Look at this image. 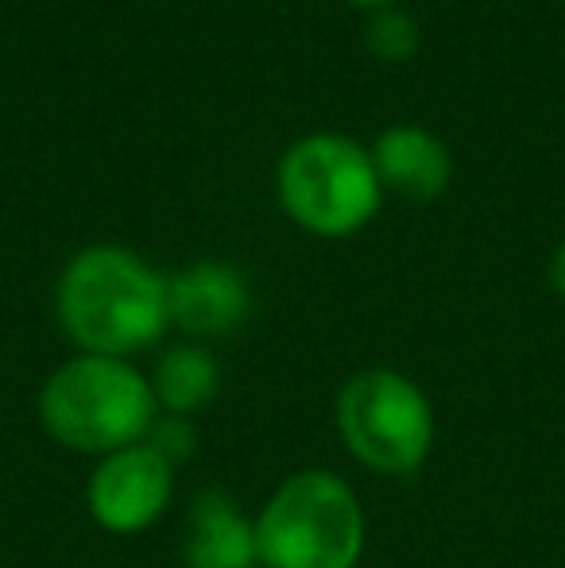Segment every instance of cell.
<instances>
[{
    "label": "cell",
    "mask_w": 565,
    "mask_h": 568,
    "mask_svg": "<svg viewBox=\"0 0 565 568\" xmlns=\"http://www.w3.org/2000/svg\"><path fill=\"white\" fill-rule=\"evenodd\" d=\"M54 314L85 356L124 359L151 348L171 325L167 278L129 247H85L62 271Z\"/></svg>",
    "instance_id": "cell-1"
},
{
    "label": "cell",
    "mask_w": 565,
    "mask_h": 568,
    "mask_svg": "<svg viewBox=\"0 0 565 568\" xmlns=\"http://www.w3.org/2000/svg\"><path fill=\"white\" fill-rule=\"evenodd\" d=\"M39 418L67 449L109 456L148 442L159 422V403L151 379H143L129 359L82 352L43 383Z\"/></svg>",
    "instance_id": "cell-2"
},
{
    "label": "cell",
    "mask_w": 565,
    "mask_h": 568,
    "mask_svg": "<svg viewBox=\"0 0 565 568\" xmlns=\"http://www.w3.org/2000/svg\"><path fill=\"white\" fill-rule=\"evenodd\" d=\"M264 568H356L364 554V510L333 471H299L256 518Z\"/></svg>",
    "instance_id": "cell-3"
},
{
    "label": "cell",
    "mask_w": 565,
    "mask_h": 568,
    "mask_svg": "<svg viewBox=\"0 0 565 568\" xmlns=\"http://www.w3.org/2000/svg\"><path fill=\"white\" fill-rule=\"evenodd\" d=\"M384 186L372 155L337 132L294 140L280 159V202L314 236H353L376 217Z\"/></svg>",
    "instance_id": "cell-4"
},
{
    "label": "cell",
    "mask_w": 565,
    "mask_h": 568,
    "mask_svg": "<svg viewBox=\"0 0 565 568\" xmlns=\"http://www.w3.org/2000/svg\"><path fill=\"white\" fill-rule=\"evenodd\" d=\"M337 434L372 471L411 476L434 449V410L415 379L392 367H369L341 387Z\"/></svg>",
    "instance_id": "cell-5"
},
{
    "label": "cell",
    "mask_w": 565,
    "mask_h": 568,
    "mask_svg": "<svg viewBox=\"0 0 565 568\" xmlns=\"http://www.w3.org/2000/svg\"><path fill=\"white\" fill-rule=\"evenodd\" d=\"M174 464L148 442L109 453L85 484V507L109 534H140L167 510L174 491Z\"/></svg>",
    "instance_id": "cell-6"
},
{
    "label": "cell",
    "mask_w": 565,
    "mask_h": 568,
    "mask_svg": "<svg viewBox=\"0 0 565 568\" xmlns=\"http://www.w3.org/2000/svg\"><path fill=\"white\" fill-rule=\"evenodd\" d=\"M167 310L190 337H229L252 314V291L236 267L202 260L167 278Z\"/></svg>",
    "instance_id": "cell-7"
},
{
    "label": "cell",
    "mask_w": 565,
    "mask_h": 568,
    "mask_svg": "<svg viewBox=\"0 0 565 568\" xmlns=\"http://www.w3.org/2000/svg\"><path fill=\"white\" fill-rule=\"evenodd\" d=\"M369 155L372 166H376L380 186L395 190V194L411 197V202H434L437 194H445V186L453 179L450 148L418 124L387 128Z\"/></svg>",
    "instance_id": "cell-8"
},
{
    "label": "cell",
    "mask_w": 565,
    "mask_h": 568,
    "mask_svg": "<svg viewBox=\"0 0 565 568\" xmlns=\"http://www.w3.org/2000/svg\"><path fill=\"white\" fill-rule=\"evenodd\" d=\"M256 554V523L229 499L225 491H202L186 515L182 565L186 568H252Z\"/></svg>",
    "instance_id": "cell-9"
},
{
    "label": "cell",
    "mask_w": 565,
    "mask_h": 568,
    "mask_svg": "<svg viewBox=\"0 0 565 568\" xmlns=\"http://www.w3.org/2000/svg\"><path fill=\"white\" fill-rule=\"evenodd\" d=\"M218 387H221L218 356L210 348H198V344H174V348H167L155 364V379H151L155 403L167 414H174V418H190L202 406H210Z\"/></svg>",
    "instance_id": "cell-10"
},
{
    "label": "cell",
    "mask_w": 565,
    "mask_h": 568,
    "mask_svg": "<svg viewBox=\"0 0 565 568\" xmlns=\"http://www.w3.org/2000/svg\"><path fill=\"white\" fill-rule=\"evenodd\" d=\"M364 43L376 59L384 62H407L418 51V23L415 16L395 12V8H380L372 23L364 28Z\"/></svg>",
    "instance_id": "cell-11"
},
{
    "label": "cell",
    "mask_w": 565,
    "mask_h": 568,
    "mask_svg": "<svg viewBox=\"0 0 565 568\" xmlns=\"http://www.w3.org/2000/svg\"><path fill=\"white\" fill-rule=\"evenodd\" d=\"M148 445L163 456L167 464H179V460H186V456L194 453V426H190L186 418H174V414H167V418H159L155 426H151Z\"/></svg>",
    "instance_id": "cell-12"
},
{
    "label": "cell",
    "mask_w": 565,
    "mask_h": 568,
    "mask_svg": "<svg viewBox=\"0 0 565 568\" xmlns=\"http://www.w3.org/2000/svg\"><path fill=\"white\" fill-rule=\"evenodd\" d=\"M551 286L565 298V240L554 247V255H551Z\"/></svg>",
    "instance_id": "cell-13"
},
{
    "label": "cell",
    "mask_w": 565,
    "mask_h": 568,
    "mask_svg": "<svg viewBox=\"0 0 565 568\" xmlns=\"http://www.w3.org/2000/svg\"><path fill=\"white\" fill-rule=\"evenodd\" d=\"M349 4H361V8H376V12H380V8H387V4H392V0H349Z\"/></svg>",
    "instance_id": "cell-14"
}]
</instances>
